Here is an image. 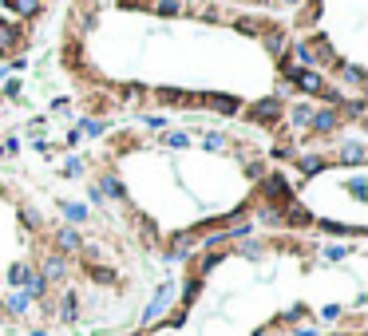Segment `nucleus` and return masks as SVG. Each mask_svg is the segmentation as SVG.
<instances>
[{"label":"nucleus","mask_w":368,"mask_h":336,"mask_svg":"<svg viewBox=\"0 0 368 336\" xmlns=\"http://www.w3.org/2000/svg\"><path fill=\"white\" fill-rule=\"evenodd\" d=\"M337 79L360 91V88H364V79H368V71L360 68V64H345V59H340V64H337Z\"/></svg>","instance_id":"6ab92c4d"},{"label":"nucleus","mask_w":368,"mask_h":336,"mask_svg":"<svg viewBox=\"0 0 368 336\" xmlns=\"http://www.w3.org/2000/svg\"><path fill=\"white\" fill-rule=\"evenodd\" d=\"M64 174H68V178H83V174H88V158L68 155V162H64Z\"/></svg>","instance_id":"7c9ffc66"},{"label":"nucleus","mask_w":368,"mask_h":336,"mask_svg":"<svg viewBox=\"0 0 368 336\" xmlns=\"http://www.w3.org/2000/svg\"><path fill=\"white\" fill-rule=\"evenodd\" d=\"M238 253H246L249 261H261V257H266V246H258V241H249V237H242V241H238Z\"/></svg>","instance_id":"2f4dec72"},{"label":"nucleus","mask_w":368,"mask_h":336,"mask_svg":"<svg viewBox=\"0 0 368 336\" xmlns=\"http://www.w3.org/2000/svg\"><path fill=\"white\" fill-rule=\"evenodd\" d=\"M139 123H143L147 131H167V119H162V115H155V111H143V115H139Z\"/></svg>","instance_id":"f704fd0d"},{"label":"nucleus","mask_w":368,"mask_h":336,"mask_svg":"<svg viewBox=\"0 0 368 336\" xmlns=\"http://www.w3.org/2000/svg\"><path fill=\"white\" fill-rule=\"evenodd\" d=\"M24 48V28L20 24H8V20L0 16V56H12V52Z\"/></svg>","instance_id":"f8f14e48"},{"label":"nucleus","mask_w":368,"mask_h":336,"mask_svg":"<svg viewBox=\"0 0 368 336\" xmlns=\"http://www.w3.org/2000/svg\"><path fill=\"white\" fill-rule=\"evenodd\" d=\"M4 8L16 20H36L44 12V0H4Z\"/></svg>","instance_id":"a211bd4d"},{"label":"nucleus","mask_w":368,"mask_h":336,"mask_svg":"<svg viewBox=\"0 0 368 336\" xmlns=\"http://www.w3.org/2000/svg\"><path fill=\"white\" fill-rule=\"evenodd\" d=\"M340 316H345V305H325L321 308V320H325V325H337Z\"/></svg>","instance_id":"a19ab883"},{"label":"nucleus","mask_w":368,"mask_h":336,"mask_svg":"<svg viewBox=\"0 0 368 336\" xmlns=\"http://www.w3.org/2000/svg\"><path fill=\"white\" fill-rule=\"evenodd\" d=\"M340 119H360V115H364V111H368V95H360V91H357V95H345V99H340Z\"/></svg>","instance_id":"4be33fe9"},{"label":"nucleus","mask_w":368,"mask_h":336,"mask_svg":"<svg viewBox=\"0 0 368 336\" xmlns=\"http://www.w3.org/2000/svg\"><path fill=\"white\" fill-rule=\"evenodd\" d=\"M95 190H100L103 198H107V202H131V190H127V182H123L119 174H115V170H103L100 174V182H95Z\"/></svg>","instance_id":"9d476101"},{"label":"nucleus","mask_w":368,"mask_h":336,"mask_svg":"<svg viewBox=\"0 0 368 336\" xmlns=\"http://www.w3.org/2000/svg\"><path fill=\"white\" fill-rule=\"evenodd\" d=\"M261 44H266V52H269V56H285V48H289V44H285V32H278V28H273V32H261Z\"/></svg>","instance_id":"a878e982"},{"label":"nucleus","mask_w":368,"mask_h":336,"mask_svg":"<svg viewBox=\"0 0 368 336\" xmlns=\"http://www.w3.org/2000/svg\"><path fill=\"white\" fill-rule=\"evenodd\" d=\"M56 316H60L64 325H76V320H80V296L71 293V289L60 296V305H56Z\"/></svg>","instance_id":"412c9836"},{"label":"nucleus","mask_w":368,"mask_h":336,"mask_svg":"<svg viewBox=\"0 0 368 336\" xmlns=\"http://www.w3.org/2000/svg\"><path fill=\"white\" fill-rule=\"evenodd\" d=\"M52 253H60V257H80V253H83V229H76V226H56V229H52Z\"/></svg>","instance_id":"20e7f679"},{"label":"nucleus","mask_w":368,"mask_h":336,"mask_svg":"<svg viewBox=\"0 0 368 336\" xmlns=\"http://www.w3.org/2000/svg\"><path fill=\"white\" fill-rule=\"evenodd\" d=\"M150 12L162 16V20H174V16L186 12V0H150Z\"/></svg>","instance_id":"5701e85b"},{"label":"nucleus","mask_w":368,"mask_h":336,"mask_svg":"<svg viewBox=\"0 0 368 336\" xmlns=\"http://www.w3.org/2000/svg\"><path fill=\"white\" fill-rule=\"evenodd\" d=\"M202 147H206V150H222V147H226V135H222V131H206V135H202Z\"/></svg>","instance_id":"58836bf2"},{"label":"nucleus","mask_w":368,"mask_h":336,"mask_svg":"<svg viewBox=\"0 0 368 336\" xmlns=\"http://www.w3.org/2000/svg\"><path fill=\"white\" fill-rule=\"evenodd\" d=\"M340 127H345V119H340L337 107H321V111H313V119H309V135H317V138L337 135Z\"/></svg>","instance_id":"423d86ee"},{"label":"nucleus","mask_w":368,"mask_h":336,"mask_svg":"<svg viewBox=\"0 0 368 336\" xmlns=\"http://www.w3.org/2000/svg\"><path fill=\"white\" fill-rule=\"evenodd\" d=\"M266 162H261V158H249V162H246V178H249V182H261V178H266Z\"/></svg>","instance_id":"c9c22d12"},{"label":"nucleus","mask_w":368,"mask_h":336,"mask_svg":"<svg viewBox=\"0 0 368 336\" xmlns=\"http://www.w3.org/2000/svg\"><path fill=\"white\" fill-rule=\"evenodd\" d=\"M234 28L246 32V36H261V24H258V20H249V16H238V20H234Z\"/></svg>","instance_id":"ea45409f"},{"label":"nucleus","mask_w":368,"mask_h":336,"mask_svg":"<svg viewBox=\"0 0 368 336\" xmlns=\"http://www.w3.org/2000/svg\"><path fill=\"white\" fill-rule=\"evenodd\" d=\"M317 222V217L309 214L305 206H297V202H289V206H281V226H293V229H309Z\"/></svg>","instance_id":"2eb2a0df"},{"label":"nucleus","mask_w":368,"mask_h":336,"mask_svg":"<svg viewBox=\"0 0 368 336\" xmlns=\"http://www.w3.org/2000/svg\"><path fill=\"white\" fill-rule=\"evenodd\" d=\"M285 4H305V0H285Z\"/></svg>","instance_id":"3c124183"},{"label":"nucleus","mask_w":368,"mask_h":336,"mask_svg":"<svg viewBox=\"0 0 368 336\" xmlns=\"http://www.w3.org/2000/svg\"><path fill=\"white\" fill-rule=\"evenodd\" d=\"M254 217H258L261 226H281V210H278V206H266V202H258Z\"/></svg>","instance_id":"c85d7f7f"},{"label":"nucleus","mask_w":368,"mask_h":336,"mask_svg":"<svg viewBox=\"0 0 368 336\" xmlns=\"http://www.w3.org/2000/svg\"><path fill=\"white\" fill-rule=\"evenodd\" d=\"M313 226L328 237H364V226H345V222H328V217H317Z\"/></svg>","instance_id":"f3484780"},{"label":"nucleus","mask_w":368,"mask_h":336,"mask_svg":"<svg viewBox=\"0 0 368 336\" xmlns=\"http://www.w3.org/2000/svg\"><path fill=\"white\" fill-rule=\"evenodd\" d=\"M348 194L357 198V202H368V182H364V174H357L352 182H348Z\"/></svg>","instance_id":"e433bc0d"},{"label":"nucleus","mask_w":368,"mask_h":336,"mask_svg":"<svg viewBox=\"0 0 368 336\" xmlns=\"http://www.w3.org/2000/svg\"><path fill=\"white\" fill-rule=\"evenodd\" d=\"M0 158H4V150H0Z\"/></svg>","instance_id":"864d4df0"},{"label":"nucleus","mask_w":368,"mask_h":336,"mask_svg":"<svg viewBox=\"0 0 368 336\" xmlns=\"http://www.w3.org/2000/svg\"><path fill=\"white\" fill-rule=\"evenodd\" d=\"M285 119H289V127L309 131V119H313V107H309V103H293V107H285Z\"/></svg>","instance_id":"b1692460"},{"label":"nucleus","mask_w":368,"mask_h":336,"mask_svg":"<svg viewBox=\"0 0 368 336\" xmlns=\"http://www.w3.org/2000/svg\"><path fill=\"white\" fill-rule=\"evenodd\" d=\"M333 336H360V332H333Z\"/></svg>","instance_id":"8fccbe9b"},{"label":"nucleus","mask_w":368,"mask_h":336,"mask_svg":"<svg viewBox=\"0 0 368 336\" xmlns=\"http://www.w3.org/2000/svg\"><path fill=\"white\" fill-rule=\"evenodd\" d=\"M32 261H12L8 265V289H24L28 285V277H32Z\"/></svg>","instance_id":"393cba45"},{"label":"nucleus","mask_w":368,"mask_h":336,"mask_svg":"<svg viewBox=\"0 0 368 336\" xmlns=\"http://www.w3.org/2000/svg\"><path fill=\"white\" fill-rule=\"evenodd\" d=\"M4 99L20 103V79H8V83H4Z\"/></svg>","instance_id":"37998d69"},{"label":"nucleus","mask_w":368,"mask_h":336,"mask_svg":"<svg viewBox=\"0 0 368 336\" xmlns=\"http://www.w3.org/2000/svg\"><path fill=\"white\" fill-rule=\"evenodd\" d=\"M0 150H4V155H16V150H20V138H16V135L4 138V143H0Z\"/></svg>","instance_id":"a18cd8bd"},{"label":"nucleus","mask_w":368,"mask_h":336,"mask_svg":"<svg viewBox=\"0 0 368 336\" xmlns=\"http://www.w3.org/2000/svg\"><path fill=\"white\" fill-rule=\"evenodd\" d=\"M258 194L266 206H278V210L293 202V186H289V178L281 170H266V178L258 182Z\"/></svg>","instance_id":"f257e3e1"},{"label":"nucleus","mask_w":368,"mask_h":336,"mask_svg":"<svg viewBox=\"0 0 368 336\" xmlns=\"http://www.w3.org/2000/svg\"><path fill=\"white\" fill-rule=\"evenodd\" d=\"M56 210L64 214V226H76V229H80L83 222H91V210L83 206V202H68V198H60V202H56Z\"/></svg>","instance_id":"4468645a"},{"label":"nucleus","mask_w":368,"mask_h":336,"mask_svg":"<svg viewBox=\"0 0 368 336\" xmlns=\"http://www.w3.org/2000/svg\"><path fill=\"white\" fill-rule=\"evenodd\" d=\"M0 190H4V186H0Z\"/></svg>","instance_id":"5fc2aeb1"},{"label":"nucleus","mask_w":368,"mask_h":336,"mask_svg":"<svg viewBox=\"0 0 368 336\" xmlns=\"http://www.w3.org/2000/svg\"><path fill=\"white\" fill-rule=\"evenodd\" d=\"M328 162H333L328 155H297V174L309 182V178H317L321 170H328Z\"/></svg>","instance_id":"dca6fc26"},{"label":"nucleus","mask_w":368,"mask_h":336,"mask_svg":"<svg viewBox=\"0 0 368 336\" xmlns=\"http://www.w3.org/2000/svg\"><path fill=\"white\" fill-rule=\"evenodd\" d=\"M198 107L214 111V115H238V111H242V95H226V91H206V95H198Z\"/></svg>","instance_id":"0eeeda50"},{"label":"nucleus","mask_w":368,"mask_h":336,"mask_svg":"<svg viewBox=\"0 0 368 336\" xmlns=\"http://www.w3.org/2000/svg\"><path fill=\"white\" fill-rule=\"evenodd\" d=\"M88 202H91V206H100V210L107 206V198H103V194H100V190H95V186H88Z\"/></svg>","instance_id":"c03bdc74"},{"label":"nucleus","mask_w":368,"mask_h":336,"mask_svg":"<svg viewBox=\"0 0 368 336\" xmlns=\"http://www.w3.org/2000/svg\"><path fill=\"white\" fill-rule=\"evenodd\" d=\"M32 336H48V332H44V328H32Z\"/></svg>","instance_id":"de8ad7c7"},{"label":"nucleus","mask_w":368,"mask_h":336,"mask_svg":"<svg viewBox=\"0 0 368 336\" xmlns=\"http://www.w3.org/2000/svg\"><path fill=\"white\" fill-rule=\"evenodd\" d=\"M198 237H202V229L198 226H190V229H179V234L170 237L167 241V261H186L190 253H194V249H198Z\"/></svg>","instance_id":"39448f33"},{"label":"nucleus","mask_w":368,"mask_h":336,"mask_svg":"<svg viewBox=\"0 0 368 336\" xmlns=\"http://www.w3.org/2000/svg\"><path fill=\"white\" fill-rule=\"evenodd\" d=\"M337 162L340 167H364V143H357V138H340L337 143Z\"/></svg>","instance_id":"ddd939ff"},{"label":"nucleus","mask_w":368,"mask_h":336,"mask_svg":"<svg viewBox=\"0 0 368 336\" xmlns=\"http://www.w3.org/2000/svg\"><path fill=\"white\" fill-rule=\"evenodd\" d=\"M281 115H285V99L281 95H261L258 103H249L246 107V119L254 127H278Z\"/></svg>","instance_id":"f03ea898"},{"label":"nucleus","mask_w":368,"mask_h":336,"mask_svg":"<svg viewBox=\"0 0 368 336\" xmlns=\"http://www.w3.org/2000/svg\"><path fill=\"white\" fill-rule=\"evenodd\" d=\"M16 217H20V226L28 229V234H40L44 229V214L32 206V202H20V206H16Z\"/></svg>","instance_id":"aec40b11"},{"label":"nucleus","mask_w":368,"mask_h":336,"mask_svg":"<svg viewBox=\"0 0 368 336\" xmlns=\"http://www.w3.org/2000/svg\"><path fill=\"white\" fill-rule=\"evenodd\" d=\"M254 336H269V328H258V332H254Z\"/></svg>","instance_id":"09e8293b"},{"label":"nucleus","mask_w":368,"mask_h":336,"mask_svg":"<svg viewBox=\"0 0 368 336\" xmlns=\"http://www.w3.org/2000/svg\"><path fill=\"white\" fill-rule=\"evenodd\" d=\"M0 320H4V305H0Z\"/></svg>","instance_id":"603ef678"},{"label":"nucleus","mask_w":368,"mask_h":336,"mask_svg":"<svg viewBox=\"0 0 368 336\" xmlns=\"http://www.w3.org/2000/svg\"><path fill=\"white\" fill-rule=\"evenodd\" d=\"M202 296V277H186L182 281V313H190V305Z\"/></svg>","instance_id":"bb28decb"},{"label":"nucleus","mask_w":368,"mask_h":336,"mask_svg":"<svg viewBox=\"0 0 368 336\" xmlns=\"http://www.w3.org/2000/svg\"><path fill=\"white\" fill-rule=\"evenodd\" d=\"M83 273L91 277V281H100V285H115V269H103V265H83Z\"/></svg>","instance_id":"c756f323"},{"label":"nucleus","mask_w":368,"mask_h":336,"mask_svg":"<svg viewBox=\"0 0 368 336\" xmlns=\"http://www.w3.org/2000/svg\"><path fill=\"white\" fill-rule=\"evenodd\" d=\"M179 296V281H159L155 285V296L147 301V308H143V328H150V325H159V316L162 313H170V301Z\"/></svg>","instance_id":"7ed1b4c3"},{"label":"nucleus","mask_w":368,"mask_h":336,"mask_svg":"<svg viewBox=\"0 0 368 336\" xmlns=\"http://www.w3.org/2000/svg\"><path fill=\"white\" fill-rule=\"evenodd\" d=\"M80 135H88V138H100V135H107V123H103V119H91V115H83L80 119Z\"/></svg>","instance_id":"cd10ccee"},{"label":"nucleus","mask_w":368,"mask_h":336,"mask_svg":"<svg viewBox=\"0 0 368 336\" xmlns=\"http://www.w3.org/2000/svg\"><path fill=\"white\" fill-rule=\"evenodd\" d=\"M162 143H167V147H174V150H182V147H190V135H186V131H167V135H162Z\"/></svg>","instance_id":"72a5a7b5"},{"label":"nucleus","mask_w":368,"mask_h":336,"mask_svg":"<svg viewBox=\"0 0 368 336\" xmlns=\"http://www.w3.org/2000/svg\"><path fill=\"white\" fill-rule=\"evenodd\" d=\"M150 95L159 99L162 107H198V95L182 91V88H159V91H150Z\"/></svg>","instance_id":"9b49d317"},{"label":"nucleus","mask_w":368,"mask_h":336,"mask_svg":"<svg viewBox=\"0 0 368 336\" xmlns=\"http://www.w3.org/2000/svg\"><path fill=\"white\" fill-rule=\"evenodd\" d=\"M348 253H352V249H348V246H340V241H328V246L321 249V257H325V261H345Z\"/></svg>","instance_id":"473e14b6"},{"label":"nucleus","mask_w":368,"mask_h":336,"mask_svg":"<svg viewBox=\"0 0 368 336\" xmlns=\"http://www.w3.org/2000/svg\"><path fill=\"white\" fill-rule=\"evenodd\" d=\"M123 95H127V99H147L150 91L143 88V83H123Z\"/></svg>","instance_id":"79ce46f5"},{"label":"nucleus","mask_w":368,"mask_h":336,"mask_svg":"<svg viewBox=\"0 0 368 336\" xmlns=\"http://www.w3.org/2000/svg\"><path fill=\"white\" fill-rule=\"evenodd\" d=\"M309 316H313V313H309V305H293L281 320H285V325H301V320H309Z\"/></svg>","instance_id":"4c0bfd02"},{"label":"nucleus","mask_w":368,"mask_h":336,"mask_svg":"<svg viewBox=\"0 0 368 336\" xmlns=\"http://www.w3.org/2000/svg\"><path fill=\"white\" fill-rule=\"evenodd\" d=\"M0 305H4V320H24V316L32 313V305H36V301H32L24 289H8V293L0 296Z\"/></svg>","instance_id":"6e6552de"},{"label":"nucleus","mask_w":368,"mask_h":336,"mask_svg":"<svg viewBox=\"0 0 368 336\" xmlns=\"http://www.w3.org/2000/svg\"><path fill=\"white\" fill-rule=\"evenodd\" d=\"M293 336H321V332L313 325H297V328H293Z\"/></svg>","instance_id":"49530a36"},{"label":"nucleus","mask_w":368,"mask_h":336,"mask_svg":"<svg viewBox=\"0 0 368 336\" xmlns=\"http://www.w3.org/2000/svg\"><path fill=\"white\" fill-rule=\"evenodd\" d=\"M68 269H71V265H68V257H60V253H52V249H48V253L40 257L36 273H40L48 285H60V281H68Z\"/></svg>","instance_id":"1a4fd4ad"}]
</instances>
